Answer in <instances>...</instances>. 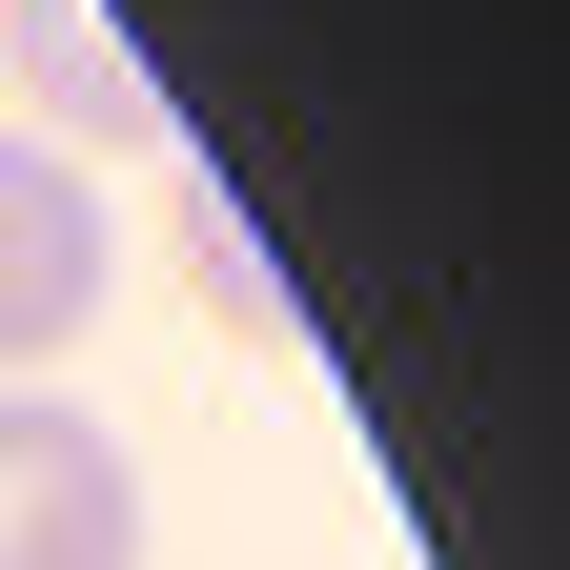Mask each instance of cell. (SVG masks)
Instances as JSON below:
<instances>
[{
    "instance_id": "6da1fadb",
    "label": "cell",
    "mask_w": 570,
    "mask_h": 570,
    "mask_svg": "<svg viewBox=\"0 0 570 570\" xmlns=\"http://www.w3.org/2000/svg\"><path fill=\"white\" fill-rule=\"evenodd\" d=\"M0 570H142V469L61 387H0Z\"/></svg>"
},
{
    "instance_id": "7a4b0ae2",
    "label": "cell",
    "mask_w": 570,
    "mask_h": 570,
    "mask_svg": "<svg viewBox=\"0 0 570 570\" xmlns=\"http://www.w3.org/2000/svg\"><path fill=\"white\" fill-rule=\"evenodd\" d=\"M102 265H122V204L82 184V142H21V122H0V387L102 326Z\"/></svg>"
},
{
    "instance_id": "3957f363",
    "label": "cell",
    "mask_w": 570,
    "mask_h": 570,
    "mask_svg": "<svg viewBox=\"0 0 570 570\" xmlns=\"http://www.w3.org/2000/svg\"><path fill=\"white\" fill-rule=\"evenodd\" d=\"M0 41H21V82L82 142H164V82H142V41L102 21V0H0Z\"/></svg>"
},
{
    "instance_id": "277c9868",
    "label": "cell",
    "mask_w": 570,
    "mask_h": 570,
    "mask_svg": "<svg viewBox=\"0 0 570 570\" xmlns=\"http://www.w3.org/2000/svg\"><path fill=\"white\" fill-rule=\"evenodd\" d=\"M184 245H204V285H225V306H285V285H265V245H245V204H225V184H204V204H184Z\"/></svg>"
}]
</instances>
